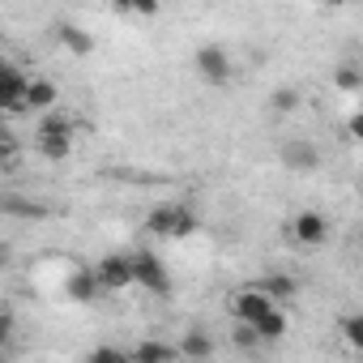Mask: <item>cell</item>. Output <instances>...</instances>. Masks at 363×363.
<instances>
[{"label":"cell","mask_w":363,"mask_h":363,"mask_svg":"<svg viewBox=\"0 0 363 363\" xmlns=\"http://www.w3.org/2000/svg\"><path fill=\"white\" fill-rule=\"evenodd\" d=\"M26 94H30V73H22L18 65H0V107H5L9 116H22L30 111L26 107Z\"/></svg>","instance_id":"obj_7"},{"label":"cell","mask_w":363,"mask_h":363,"mask_svg":"<svg viewBox=\"0 0 363 363\" xmlns=\"http://www.w3.org/2000/svg\"><path fill=\"white\" fill-rule=\"evenodd\" d=\"M333 90L359 94V90H363V69H359V65H337V69H333Z\"/></svg>","instance_id":"obj_20"},{"label":"cell","mask_w":363,"mask_h":363,"mask_svg":"<svg viewBox=\"0 0 363 363\" xmlns=\"http://www.w3.org/2000/svg\"><path fill=\"white\" fill-rule=\"evenodd\" d=\"M35 137H65V141H73L77 137V116L69 107H56V111L39 116L35 120Z\"/></svg>","instance_id":"obj_11"},{"label":"cell","mask_w":363,"mask_h":363,"mask_svg":"<svg viewBox=\"0 0 363 363\" xmlns=\"http://www.w3.org/2000/svg\"><path fill=\"white\" fill-rule=\"evenodd\" d=\"M65 295L73 299V303H94L99 295H107L103 291V282H99V274H94V265L86 269V265H77L69 278H65Z\"/></svg>","instance_id":"obj_9"},{"label":"cell","mask_w":363,"mask_h":363,"mask_svg":"<svg viewBox=\"0 0 363 363\" xmlns=\"http://www.w3.org/2000/svg\"><path fill=\"white\" fill-rule=\"evenodd\" d=\"M201 231V218L189 201H158L145 214V235L154 240H189Z\"/></svg>","instance_id":"obj_1"},{"label":"cell","mask_w":363,"mask_h":363,"mask_svg":"<svg viewBox=\"0 0 363 363\" xmlns=\"http://www.w3.org/2000/svg\"><path fill=\"white\" fill-rule=\"evenodd\" d=\"M193 69H197V77L206 86H227L235 77V60H231V52L223 43H201L193 52Z\"/></svg>","instance_id":"obj_2"},{"label":"cell","mask_w":363,"mask_h":363,"mask_svg":"<svg viewBox=\"0 0 363 363\" xmlns=\"http://www.w3.org/2000/svg\"><path fill=\"white\" fill-rule=\"evenodd\" d=\"M133 257V278H137V286H145L150 295H171V274H167V265H162V257L154 252V248H133L128 252Z\"/></svg>","instance_id":"obj_5"},{"label":"cell","mask_w":363,"mask_h":363,"mask_svg":"<svg viewBox=\"0 0 363 363\" xmlns=\"http://www.w3.org/2000/svg\"><path fill=\"white\" fill-rule=\"evenodd\" d=\"M278 162H282L291 175H316L320 162H325V154H320V145H316L312 137H286V141L278 145Z\"/></svg>","instance_id":"obj_4"},{"label":"cell","mask_w":363,"mask_h":363,"mask_svg":"<svg viewBox=\"0 0 363 363\" xmlns=\"http://www.w3.org/2000/svg\"><path fill=\"white\" fill-rule=\"evenodd\" d=\"M337 333H342V342H346L350 350L363 354V312H346V316L337 320Z\"/></svg>","instance_id":"obj_18"},{"label":"cell","mask_w":363,"mask_h":363,"mask_svg":"<svg viewBox=\"0 0 363 363\" xmlns=\"http://www.w3.org/2000/svg\"><path fill=\"white\" fill-rule=\"evenodd\" d=\"M342 133H346L350 141H363V111H350L346 124H342Z\"/></svg>","instance_id":"obj_25"},{"label":"cell","mask_w":363,"mask_h":363,"mask_svg":"<svg viewBox=\"0 0 363 363\" xmlns=\"http://www.w3.org/2000/svg\"><path fill=\"white\" fill-rule=\"evenodd\" d=\"M111 13H120V18H158V5L154 0H137V5H111Z\"/></svg>","instance_id":"obj_22"},{"label":"cell","mask_w":363,"mask_h":363,"mask_svg":"<svg viewBox=\"0 0 363 363\" xmlns=\"http://www.w3.org/2000/svg\"><path fill=\"white\" fill-rule=\"evenodd\" d=\"M175 346H179V354H184V363H210V359H214V337H210V329H201V325L184 329V333L175 337Z\"/></svg>","instance_id":"obj_10"},{"label":"cell","mask_w":363,"mask_h":363,"mask_svg":"<svg viewBox=\"0 0 363 363\" xmlns=\"http://www.w3.org/2000/svg\"><path fill=\"white\" fill-rule=\"evenodd\" d=\"M0 162H5V171H13V167H18V137H13V133L0 137Z\"/></svg>","instance_id":"obj_24"},{"label":"cell","mask_w":363,"mask_h":363,"mask_svg":"<svg viewBox=\"0 0 363 363\" xmlns=\"http://www.w3.org/2000/svg\"><path fill=\"white\" fill-rule=\"evenodd\" d=\"M257 286L278 303V308H286L295 295H299V282L291 278V274H282V269H274V274H265V278H257Z\"/></svg>","instance_id":"obj_14"},{"label":"cell","mask_w":363,"mask_h":363,"mask_svg":"<svg viewBox=\"0 0 363 363\" xmlns=\"http://www.w3.org/2000/svg\"><path fill=\"white\" fill-rule=\"evenodd\" d=\"M286 240L295 248H325L329 244V218L320 210H295L286 218Z\"/></svg>","instance_id":"obj_3"},{"label":"cell","mask_w":363,"mask_h":363,"mask_svg":"<svg viewBox=\"0 0 363 363\" xmlns=\"http://www.w3.org/2000/svg\"><path fill=\"white\" fill-rule=\"evenodd\" d=\"M26 107H30V111H39V116L56 111V107H60V86H56L52 77H30V94H26Z\"/></svg>","instance_id":"obj_12"},{"label":"cell","mask_w":363,"mask_h":363,"mask_svg":"<svg viewBox=\"0 0 363 363\" xmlns=\"http://www.w3.org/2000/svg\"><path fill=\"white\" fill-rule=\"evenodd\" d=\"M227 308H231V320L235 325H257L261 316H269L278 303L252 282V286H240V291H231V299H227Z\"/></svg>","instance_id":"obj_6"},{"label":"cell","mask_w":363,"mask_h":363,"mask_svg":"<svg viewBox=\"0 0 363 363\" xmlns=\"http://www.w3.org/2000/svg\"><path fill=\"white\" fill-rule=\"evenodd\" d=\"M86 363H133V350H120V346H94L86 354Z\"/></svg>","instance_id":"obj_21"},{"label":"cell","mask_w":363,"mask_h":363,"mask_svg":"<svg viewBox=\"0 0 363 363\" xmlns=\"http://www.w3.org/2000/svg\"><path fill=\"white\" fill-rule=\"evenodd\" d=\"M252 329H257L261 346H274V342H282V337H286V329H291V320H286V308H274V312H269V316H261Z\"/></svg>","instance_id":"obj_16"},{"label":"cell","mask_w":363,"mask_h":363,"mask_svg":"<svg viewBox=\"0 0 363 363\" xmlns=\"http://www.w3.org/2000/svg\"><path fill=\"white\" fill-rule=\"evenodd\" d=\"M137 359H145V363H184V354H179V346L175 342H158V337H145V342H137V350H133Z\"/></svg>","instance_id":"obj_15"},{"label":"cell","mask_w":363,"mask_h":363,"mask_svg":"<svg viewBox=\"0 0 363 363\" xmlns=\"http://www.w3.org/2000/svg\"><path fill=\"white\" fill-rule=\"evenodd\" d=\"M299 103H303L299 86H278V90H269V111H274V116H291V111H299Z\"/></svg>","instance_id":"obj_17"},{"label":"cell","mask_w":363,"mask_h":363,"mask_svg":"<svg viewBox=\"0 0 363 363\" xmlns=\"http://www.w3.org/2000/svg\"><path fill=\"white\" fill-rule=\"evenodd\" d=\"M231 342H235L240 350H257V346H261V337H257L252 325H231Z\"/></svg>","instance_id":"obj_23"},{"label":"cell","mask_w":363,"mask_h":363,"mask_svg":"<svg viewBox=\"0 0 363 363\" xmlns=\"http://www.w3.org/2000/svg\"><path fill=\"white\" fill-rule=\"evenodd\" d=\"M5 214L9 218H48L52 210L43 201H26V197H5Z\"/></svg>","instance_id":"obj_19"},{"label":"cell","mask_w":363,"mask_h":363,"mask_svg":"<svg viewBox=\"0 0 363 363\" xmlns=\"http://www.w3.org/2000/svg\"><path fill=\"white\" fill-rule=\"evenodd\" d=\"M56 43H60L65 52H73V56H90V52H94V35H90L86 26H77V22H60V26H56Z\"/></svg>","instance_id":"obj_13"},{"label":"cell","mask_w":363,"mask_h":363,"mask_svg":"<svg viewBox=\"0 0 363 363\" xmlns=\"http://www.w3.org/2000/svg\"><path fill=\"white\" fill-rule=\"evenodd\" d=\"M94 274H99L103 291H128V286H137V278H133V257H128V252H107V257L94 265Z\"/></svg>","instance_id":"obj_8"}]
</instances>
